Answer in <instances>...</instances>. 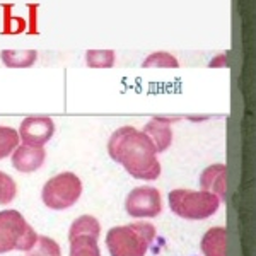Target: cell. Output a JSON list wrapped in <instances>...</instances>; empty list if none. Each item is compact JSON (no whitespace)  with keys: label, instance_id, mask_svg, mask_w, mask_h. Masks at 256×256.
<instances>
[{"label":"cell","instance_id":"obj_1","mask_svg":"<svg viewBox=\"0 0 256 256\" xmlns=\"http://www.w3.org/2000/svg\"><path fill=\"white\" fill-rule=\"evenodd\" d=\"M108 154L135 180L154 181L160 176V162L150 138L135 126H122L108 140Z\"/></svg>","mask_w":256,"mask_h":256},{"label":"cell","instance_id":"obj_2","mask_svg":"<svg viewBox=\"0 0 256 256\" xmlns=\"http://www.w3.org/2000/svg\"><path fill=\"white\" fill-rule=\"evenodd\" d=\"M156 238V227L148 222L113 227L106 234V246L111 256H146Z\"/></svg>","mask_w":256,"mask_h":256},{"label":"cell","instance_id":"obj_3","mask_svg":"<svg viewBox=\"0 0 256 256\" xmlns=\"http://www.w3.org/2000/svg\"><path fill=\"white\" fill-rule=\"evenodd\" d=\"M169 208L178 217L186 218V220H205L212 217L220 207L222 202L217 195L210 192H193V190L178 188L169 192L168 195Z\"/></svg>","mask_w":256,"mask_h":256},{"label":"cell","instance_id":"obj_4","mask_svg":"<svg viewBox=\"0 0 256 256\" xmlns=\"http://www.w3.org/2000/svg\"><path fill=\"white\" fill-rule=\"evenodd\" d=\"M38 234L18 210L0 212V254L9 251H31Z\"/></svg>","mask_w":256,"mask_h":256},{"label":"cell","instance_id":"obj_5","mask_svg":"<svg viewBox=\"0 0 256 256\" xmlns=\"http://www.w3.org/2000/svg\"><path fill=\"white\" fill-rule=\"evenodd\" d=\"M82 195V181L74 172H60L50 178L41 190V200L52 210L70 208Z\"/></svg>","mask_w":256,"mask_h":256},{"label":"cell","instance_id":"obj_6","mask_svg":"<svg viewBox=\"0 0 256 256\" xmlns=\"http://www.w3.org/2000/svg\"><path fill=\"white\" fill-rule=\"evenodd\" d=\"M125 210L132 217H158L162 212V198L158 188L137 186L126 195Z\"/></svg>","mask_w":256,"mask_h":256},{"label":"cell","instance_id":"obj_7","mask_svg":"<svg viewBox=\"0 0 256 256\" xmlns=\"http://www.w3.org/2000/svg\"><path fill=\"white\" fill-rule=\"evenodd\" d=\"M18 134L24 146L43 147L55 134V123L50 116H28L20 122Z\"/></svg>","mask_w":256,"mask_h":256},{"label":"cell","instance_id":"obj_8","mask_svg":"<svg viewBox=\"0 0 256 256\" xmlns=\"http://www.w3.org/2000/svg\"><path fill=\"white\" fill-rule=\"evenodd\" d=\"M178 120L174 118H162V116H154L150 122L144 126V134L150 138L152 146H154L156 152L160 154V152L168 150V147L171 146L172 142V130L171 125Z\"/></svg>","mask_w":256,"mask_h":256},{"label":"cell","instance_id":"obj_9","mask_svg":"<svg viewBox=\"0 0 256 256\" xmlns=\"http://www.w3.org/2000/svg\"><path fill=\"white\" fill-rule=\"evenodd\" d=\"M44 159H46V150L43 147H31L22 144L12 152V166L24 174L38 171L44 164Z\"/></svg>","mask_w":256,"mask_h":256},{"label":"cell","instance_id":"obj_10","mask_svg":"<svg viewBox=\"0 0 256 256\" xmlns=\"http://www.w3.org/2000/svg\"><path fill=\"white\" fill-rule=\"evenodd\" d=\"M227 168L226 164H212L205 168L200 174V186L204 192H210L218 196L220 202H226L227 198Z\"/></svg>","mask_w":256,"mask_h":256},{"label":"cell","instance_id":"obj_11","mask_svg":"<svg viewBox=\"0 0 256 256\" xmlns=\"http://www.w3.org/2000/svg\"><path fill=\"white\" fill-rule=\"evenodd\" d=\"M204 256H227V230L224 227H212L204 234L200 242Z\"/></svg>","mask_w":256,"mask_h":256},{"label":"cell","instance_id":"obj_12","mask_svg":"<svg viewBox=\"0 0 256 256\" xmlns=\"http://www.w3.org/2000/svg\"><path fill=\"white\" fill-rule=\"evenodd\" d=\"M4 65L10 68H28L38 60V52L26 50V52H16V50H4L0 53Z\"/></svg>","mask_w":256,"mask_h":256},{"label":"cell","instance_id":"obj_13","mask_svg":"<svg viewBox=\"0 0 256 256\" xmlns=\"http://www.w3.org/2000/svg\"><path fill=\"white\" fill-rule=\"evenodd\" d=\"M99 234H101V224L92 216H82L76 218L68 229V239L76 236H92L98 239Z\"/></svg>","mask_w":256,"mask_h":256},{"label":"cell","instance_id":"obj_14","mask_svg":"<svg viewBox=\"0 0 256 256\" xmlns=\"http://www.w3.org/2000/svg\"><path fill=\"white\" fill-rule=\"evenodd\" d=\"M70 241V256H101L98 239L92 236H76Z\"/></svg>","mask_w":256,"mask_h":256},{"label":"cell","instance_id":"obj_15","mask_svg":"<svg viewBox=\"0 0 256 256\" xmlns=\"http://www.w3.org/2000/svg\"><path fill=\"white\" fill-rule=\"evenodd\" d=\"M116 55L113 50H89L86 53V64L90 68H111Z\"/></svg>","mask_w":256,"mask_h":256},{"label":"cell","instance_id":"obj_16","mask_svg":"<svg viewBox=\"0 0 256 256\" xmlns=\"http://www.w3.org/2000/svg\"><path fill=\"white\" fill-rule=\"evenodd\" d=\"M19 134L10 126L0 125V159L9 158L12 152L19 147Z\"/></svg>","mask_w":256,"mask_h":256},{"label":"cell","instance_id":"obj_17","mask_svg":"<svg viewBox=\"0 0 256 256\" xmlns=\"http://www.w3.org/2000/svg\"><path fill=\"white\" fill-rule=\"evenodd\" d=\"M142 67H147V68H150V67L178 68L180 67V62H178L176 56H172L171 53H168V52H156L144 60Z\"/></svg>","mask_w":256,"mask_h":256},{"label":"cell","instance_id":"obj_18","mask_svg":"<svg viewBox=\"0 0 256 256\" xmlns=\"http://www.w3.org/2000/svg\"><path fill=\"white\" fill-rule=\"evenodd\" d=\"M60 246L48 236H38V241L32 246L31 251H28V256H60Z\"/></svg>","mask_w":256,"mask_h":256},{"label":"cell","instance_id":"obj_19","mask_svg":"<svg viewBox=\"0 0 256 256\" xmlns=\"http://www.w3.org/2000/svg\"><path fill=\"white\" fill-rule=\"evenodd\" d=\"M18 195V184L9 174L0 171V205H6L12 202Z\"/></svg>","mask_w":256,"mask_h":256},{"label":"cell","instance_id":"obj_20","mask_svg":"<svg viewBox=\"0 0 256 256\" xmlns=\"http://www.w3.org/2000/svg\"><path fill=\"white\" fill-rule=\"evenodd\" d=\"M210 67H227V55H220L210 62Z\"/></svg>","mask_w":256,"mask_h":256}]
</instances>
